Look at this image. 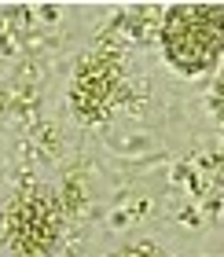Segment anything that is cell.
<instances>
[{
  "label": "cell",
  "mask_w": 224,
  "mask_h": 257,
  "mask_svg": "<svg viewBox=\"0 0 224 257\" xmlns=\"http://www.w3.org/2000/svg\"><path fill=\"white\" fill-rule=\"evenodd\" d=\"M162 48L184 74L209 70L224 55V8L217 4H176L162 26Z\"/></svg>",
  "instance_id": "cell-1"
},
{
  "label": "cell",
  "mask_w": 224,
  "mask_h": 257,
  "mask_svg": "<svg viewBox=\"0 0 224 257\" xmlns=\"http://www.w3.org/2000/svg\"><path fill=\"white\" fill-rule=\"evenodd\" d=\"M63 228V209L59 198L44 188L22 191L8 213V239L19 257H48L59 242Z\"/></svg>",
  "instance_id": "cell-2"
},
{
  "label": "cell",
  "mask_w": 224,
  "mask_h": 257,
  "mask_svg": "<svg viewBox=\"0 0 224 257\" xmlns=\"http://www.w3.org/2000/svg\"><path fill=\"white\" fill-rule=\"evenodd\" d=\"M118 81H122V66L110 55H92L88 63H81L77 77H74V107L81 118H103L118 92Z\"/></svg>",
  "instance_id": "cell-3"
},
{
  "label": "cell",
  "mask_w": 224,
  "mask_h": 257,
  "mask_svg": "<svg viewBox=\"0 0 224 257\" xmlns=\"http://www.w3.org/2000/svg\"><path fill=\"white\" fill-rule=\"evenodd\" d=\"M114 257H166V253H162L158 246H147V242H144V246H125L122 253H114Z\"/></svg>",
  "instance_id": "cell-4"
},
{
  "label": "cell",
  "mask_w": 224,
  "mask_h": 257,
  "mask_svg": "<svg viewBox=\"0 0 224 257\" xmlns=\"http://www.w3.org/2000/svg\"><path fill=\"white\" fill-rule=\"evenodd\" d=\"M217 92H220V103H224V77H220V88H217Z\"/></svg>",
  "instance_id": "cell-5"
}]
</instances>
